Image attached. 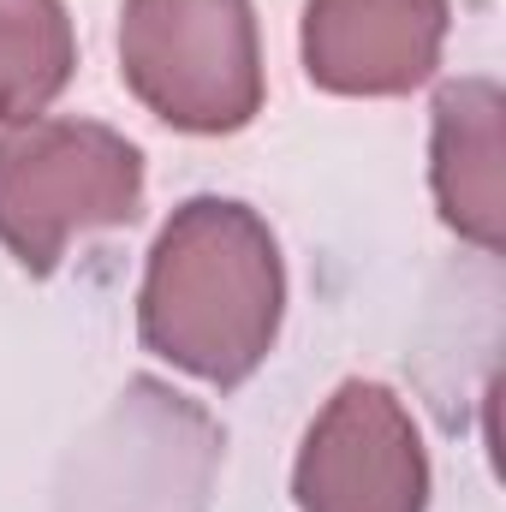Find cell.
<instances>
[{
	"label": "cell",
	"instance_id": "obj_6",
	"mask_svg": "<svg viewBox=\"0 0 506 512\" xmlns=\"http://www.w3.org/2000/svg\"><path fill=\"white\" fill-rule=\"evenodd\" d=\"M453 0H304L298 54L322 96L387 102L435 78Z\"/></svg>",
	"mask_w": 506,
	"mask_h": 512
},
{
	"label": "cell",
	"instance_id": "obj_5",
	"mask_svg": "<svg viewBox=\"0 0 506 512\" xmlns=\"http://www.w3.org/2000/svg\"><path fill=\"white\" fill-rule=\"evenodd\" d=\"M429 447L387 382H340L292 459L298 512H429Z\"/></svg>",
	"mask_w": 506,
	"mask_h": 512
},
{
	"label": "cell",
	"instance_id": "obj_8",
	"mask_svg": "<svg viewBox=\"0 0 506 512\" xmlns=\"http://www.w3.org/2000/svg\"><path fill=\"white\" fill-rule=\"evenodd\" d=\"M78 72L66 0H0V126L42 120Z\"/></svg>",
	"mask_w": 506,
	"mask_h": 512
},
{
	"label": "cell",
	"instance_id": "obj_3",
	"mask_svg": "<svg viewBox=\"0 0 506 512\" xmlns=\"http://www.w3.org/2000/svg\"><path fill=\"white\" fill-rule=\"evenodd\" d=\"M227 429L161 376H131L54 471V512H209Z\"/></svg>",
	"mask_w": 506,
	"mask_h": 512
},
{
	"label": "cell",
	"instance_id": "obj_4",
	"mask_svg": "<svg viewBox=\"0 0 506 512\" xmlns=\"http://www.w3.org/2000/svg\"><path fill=\"white\" fill-rule=\"evenodd\" d=\"M120 78L185 137L245 131L268 96L256 0H126Z\"/></svg>",
	"mask_w": 506,
	"mask_h": 512
},
{
	"label": "cell",
	"instance_id": "obj_1",
	"mask_svg": "<svg viewBox=\"0 0 506 512\" xmlns=\"http://www.w3.org/2000/svg\"><path fill=\"white\" fill-rule=\"evenodd\" d=\"M286 322V256L239 197H185L155 233L137 286V340L203 387H245Z\"/></svg>",
	"mask_w": 506,
	"mask_h": 512
},
{
	"label": "cell",
	"instance_id": "obj_2",
	"mask_svg": "<svg viewBox=\"0 0 506 512\" xmlns=\"http://www.w3.org/2000/svg\"><path fill=\"white\" fill-rule=\"evenodd\" d=\"M149 167L126 131L102 120H24L0 131V245L30 274H60L90 233H120L143 215Z\"/></svg>",
	"mask_w": 506,
	"mask_h": 512
},
{
	"label": "cell",
	"instance_id": "obj_7",
	"mask_svg": "<svg viewBox=\"0 0 506 512\" xmlns=\"http://www.w3.org/2000/svg\"><path fill=\"white\" fill-rule=\"evenodd\" d=\"M501 114L506 96L495 78H453L429 108V191L441 221L477 245L501 251L506 191H501Z\"/></svg>",
	"mask_w": 506,
	"mask_h": 512
}]
</instances>
